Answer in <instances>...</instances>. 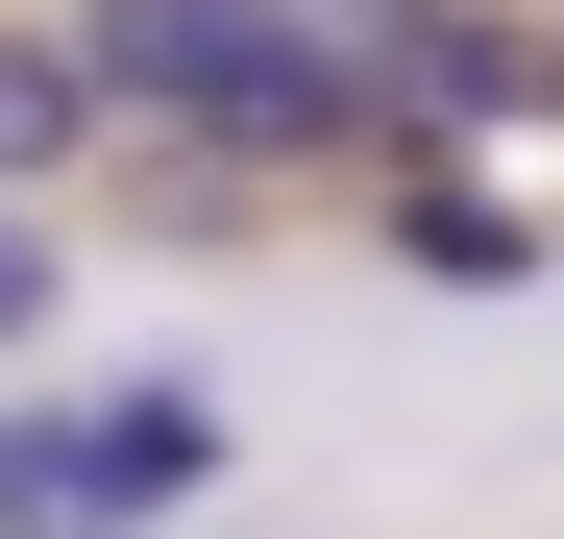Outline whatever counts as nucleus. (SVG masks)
Returning <instances> with one entry per match:
<instances>
[{
	"instance_id": "nucleus-6",
	"label": "nucleus",
	"mask_w": 564,
	"mask_h": 539,
	"mask_svg": "<svg viewBox=\"0 0 564 539\" xmlns=\"http://www.w3.org/2000/svg\"><path fill=\"white\" fill-rule=\"evenodd\" d=\"M74 319V270H50V221H0V343H50Z\"/></svg>"
},
{
	"instance_id": "nucleus-4",
	"label": "nucleus",
	"mask_w": 564,
	"mask_h": 539,
	"mask_svg": "<svg viewBox=\"0 0 564 539\" xmlns=\"http://www.w3.org/2000/svg\"><path fill=\"white\" fill-rule=\"evenodd\" d=\"M393 270H442V295H516V270H540V221H516V197H466V172H393Z\"/></svg>"
},
{
	"instance_id": "nucleus-1",
	"label": "nucleus",
	"mask_w": 564,
	"mask_h": 539,
	"mask_svg": "<svg viewBox=\"0 0 564 539\" xmlns=\"http://www.w3.org/2000/svg\"><path fill=\"white\" fill-rule=\"evenodd\" d=\"M50 25H74V74H99V123H221L295 0H50Z\"/></svg>"
},
{
	"instance_id": "nucleus-7",
	"label": "nucleus",
	"mask_w": 564,
	"mask_h": 539,
	"mask_svg": "<svg viewBox=\"0 0 564 539\" xmlns=\"http://www.w3.org/2000/svg\"><path fill=\"white\" fill-rule=\"evenodd\" d=\"M295 25H344V50H393V25H417V0H295Z\"/></svg>"
},
{
	"instance_id": "nucleus-2",
	"label": "nucleus",
	"mask_w": 564,
	"mask_h": 539,
	"mask_svg": "<svg viewBox=\"0 0 564 539\" xmlns=\"http://www.w3.org/2000/svg\"><path fill=\"white\" fill-rule=\"evenodd\" d=\"M50 417H74V539H148V515L221 491V417L172 393V369H148V393H50Z\"/></svg>"
},
{
	"instance_id": "nucleus-5",
	"label": "nucleus",
	"mask_w": 564,
	"mask_h": 539,
	"mask_svg": "<svg viewBox=\"0 0 564 539\" xmlns=\"http://www.w3.org/2000/svg\"><path fill=\"white\" fill-rule=\"evenodd\" d=\"M0 539H74V417L0 393Z\"/></svg>"
},
{
	"instance_id": "nucleus-3",
	"label": "nucleus",
	"mask_w": 564,
	"mask_h": 539,
	"mask_svg": "<svg viewBox=\"0 0 564 539\" xmlns=\"http://www.w3.org/2000/svg\"><path fill=\"white\" fill-rule=\"evenodd\" d=\"M99 147L123 123H99V74H74V25H0V221H50Z\"/></svg>"
}]
</instances>
